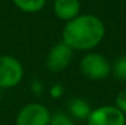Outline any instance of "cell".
<instances>
[{"mask_svg": "<svg viewBox=\"0 0 126 125\" xmlns=\"http://www.w3.org/2000/svg\"><path fill=\"white\" fill-rule=\"evenodd\" d=\"M105 36V27L94 15H79L66 22L63 30V42L72 50H91Z\"/></svg>", "mask_w": 126, "mask_h": 125, "instance_id": "cell-1", "label": "cell"}, {"mask_svg": "<svg viewBox=\"0 0 126 125\" xmlns=\"http://www.w3.org/2000/svg\"><path fill=\"white\" fill-rule=\"evenodd\" d=\"M81 72L89 80H103L111 72V65L108 59L99 53L86 54L80 63Z\"/></svg>", "mask_w": 126, "mask_h": 125, "instance_id": "cell-2", "label": "cell"}, {"mask_svg": "<svg viewBox=\"0 0 126 125\" xmlns=\"http://www.w3.org/2000/svg\"><path fill=\"white\" fill-rule=\"evenodd\" d=\"M23 77L21 63L11 55L0 56V88H11L17 86Z\"/></svg>", "mask_w": 126, "mask_h": 125, "instance_id": "cell-3", "label": "cell"}, {"mask_svg": "<svg viewBox=\"0 0 126 125\" xmlns=\"http://www.w3.org/2000/svg\"><path fill=\"white\" fill-rule=\"evenodd\" d=\"M50 112L41 103L25 106L16 117V125H49Z\"/></svg>", "mask_w": 126, "mask_h": 125, "instance_id": "cell-4", "label": "cell"}, {"mask_svg": "<svg viewBox=\"0 0 126 125\" xmlns=\"http://www.w3.org/2000/svg\"><path fill=\"white\" fill-rule=\"evenodd\" d=\"M87 125H126L125 114L113 106L99 107L92 110L87 119Z\"/></svg>", "mask_w": 126, "mask_h": 125, "instance_id": "cell-5", "label": "cell"}, {"mask_svg": "<svg viewBox=\"0 0 126 125\" xmlns=\"http://www.w3.org/2000/svg\"><path fill=\"white\" fill-rule=\"evenodd\" d=\"M72 59V49L64 42L55 44L47 56V66L51 72L64 71Z\"/></svg>", "mask_w": 126, "mask_h": 125, "instance_id": "cell-6", "label": "cell"}, {"mask_svg": "<svg viewBox=\"0 0 126 125\" xmlns=\"http://www.w3.org/2000/svg\"><path fill=\"white\" fill-rule=\"evenodd\" d=\"M54 14L63 21H71L79 16L81 5L80 0H54Z\"/></svg>", "mask_w": 126, "mask_h": 125, "instance_id": "cell-7", "label": "cell"}, {"mask_svg": "<svg viewBox=\"0 0 126 125\" xmlns=\"http://www.w3.org/2000/svg\"><path fill=\"white\" fill-rule=\"evenodd\" d=\"M69 113L72 118H76L79 120H87L89 114L92 113V109L87 101L82 98H74L69 103Z\"/></svg>", "mask_w": 126, "mask_h": 125, "instance_id": "cell-8", "label": "cell"}, {"mask_svg": "<svg viewBox=\"0 0 126 125\" xmlns=\"http://www.w3.org/2000/svg\"><path fill=\"white\" fill-rule=\"evenodd\" d=\"M17 9L27 14H34L41 11L47 0H12Z\"/></svg>", "mask_w": 126, "mask_h": 125, "instance_id": "cell-9", "label": "cell"}, {"mask_svg": "<svg viewBox=\"0 0 126 125\" xmlns=\"http://www.w3.org/2000/svg\"><path fill=\"white\" fill-rule=\"evenodd\" d=\"M111 71L116 79L126 80V55H121L115 59L111 66Z\"/></svg>", "mask_w": 126, "mask_h": 125, "instance_id": "cell-10", "label": "cell"}, {"mask_svg": "<svg viewBox=\"0 0 126 125\" xmlns=\"http://www.w3.org/2000/svg\"><path fill=\"white\" fill-rule=\"evenodd\" d=\"M49 125H75L72 118L64 112H55L50 115Z\"/></svg>", "mask_w": 126, "mask_h": 125, "instance_id": "cell-11", "label": "cell"}, {"mask_svg": "<svg viewBox=\"0 0 126 125\" xmlns=\"http://www.w3.org/2000/svg\"><path fill=\"white\" fill-rule=\"evenodd\" d=\"M115 106H116V108H118L123 114H126V89L121 91V92L116 96Z\"/></svg>", "mask_w": 126, "mask_h": 125, "instance_id": "cell-12", "label": "cell"}, {"mask_svg": "<svg viewBox=\"0 0 126 125\" xmlns=\"http://www.w3.org/2000/svg\"><path fill=\"white\" fill-rule=\"evenodd\" d=\"M63 93H64V87H63V85H60V83H56V85H54V86L50 88V96H51L53 98H59Z\"/></svg>", "mask_w": 126, "mask_h": 125, "instance_id": "cell-13", "label": "cell"}]
</instances>
